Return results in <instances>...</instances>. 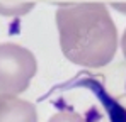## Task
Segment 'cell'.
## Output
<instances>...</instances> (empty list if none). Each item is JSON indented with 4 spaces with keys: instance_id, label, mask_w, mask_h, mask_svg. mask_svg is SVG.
<instances>
[{
    "instance_id": "277c9868",
    "label": "cell",
    "mask_w": 126,
    "mask_h": 122,
    "mask_svg": "<svg viewBox=\"0 0 126 122\" xmlns=\"http://www.w3.org/2000/svg\"><path fill=\"white\" fill-rule=\"evenodd\" d=\"M34 9V3H0V14L5 17H21Z\"/></svg>"
},
{
    "instance_id": "8992f818",
    "label": "cell",
    "mask_w": 126,
    "mask_h": 122,
    "mask_svg": "<svg viewBox=\"0 0 126 122\" xmlns=\"http://www.w3.org/2000/svg\"><path fill=\"white\" fill-rule=\"evenodd\" d=\"M121 49H123V54H125V58H126V29H125V32H123V39H121Z\"/></svg>"
},
{
    "instance_id": "52a82bcc",
    "label": "cell",
    "mask_w": 126,
    "mask_h": 122,
    "mask_svg": "<svg viewBox=\"0 0 126 122\" xmlns=\"http://www.w3.org/2000/svg\"><path fill=\"white\" fill-rule=\"evenodd\" d=\"M116 10H121V12H126V5H112Z\"/></svg>"
},
{
    "instance_id": "5b68a950",
    "label": "cell",
    "mask_w": 126,
    "mask_h": 122,
    "mask_svg": "<svg viewBox=\"0 0 126 122\" xmlns=\"http://www.w3.org/2000/svg\"><path fill=\"white\" fill-rule=\"evenodd\" d=\"M48 122H89V121H87L85 117H82L80 114H77V112H72V110H60V112L53 114Z\"/></svg>"
},
{
    "instance_id": "3957f363",
    "label": "cell",
    "mask_w": 126,
    "mask_h": 122,
    "mask_svg": "<svg viewBox=\"0 0 126 122\" xmlns=\"http://www.w3.org/2000/svg\"><path fill=\"white\" fill-rule=\"evenodd\" d=\"M0 122H38L36 107L14 95H0Z\"/></svg>"
},
{
    "instance_id": "7a4b0ae2",
    "label": "cell",
    "mask_w": 126,
    "mask_h": 122,
    "mask_svg": "<svg viewBox=\"0 0 126 122\" xmlns=\"http://www.w3.org/2000/svg\"><path fill=\"white\" fill-rule=\"evenodd\" d=\"M38 71L32 51L16 42H0V95H19Z\"/></svg>"
},
{
    "instance_id": "6da1fadb",
    "label": "cell",
    "mask_w": 126,
    "mask_h": 122,
    "mask_svg": "<svg viewBox=\"0 0 126 122\" xmlns=\"http://www.w3.org/2000/svg\"><path fill=\"white\" fill-rule=\"evenodd\" d=\"M60 48L79 66L109 64L118 49V29L104 3H68L56 10Z\"/></svg>"
}]
</instances>
